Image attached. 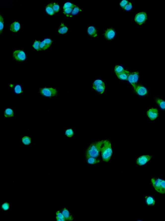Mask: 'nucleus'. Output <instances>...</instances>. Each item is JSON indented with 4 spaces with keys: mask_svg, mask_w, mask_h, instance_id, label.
<instances>
[{
    "mask_svg": "<svg viewBox=\"0 0 165 221\" xmlns=\"http://www.w3.org/2000/svg\"><path fill=\"white\" fill-rule=\"evenodd\" d=\"M101 155L102 160L104 162H108L111 158L113 155V150L112 144L109 139H105L101 140Z\"/></svg>",
    "mask_w": 165,
    "mask_h": 221,
    "instance_id": "obj_1",
    "label": "nucleus"
},
{
    "mask_svg": "<svg viewBox=\"0 0 165 221\" xmlns=\"http://www.w3.org/2000/svg\"><path fill=\"white\" fill-rule=\"evenodd\" d=\"M101 140L92 142L86 149L85 157H92L99 158L101 154Z\"/></svg>",
    "mask_w": 165,
    "mask_h": 221,
    "instance_id": "obj_2",
    "label": "nucleus"
},
{
    "mask_svg": "<svg viewBox=\"0 0 165 221\" xmlns=\"http://www.w3.org/2000/svg\"><path fill=\"white\" fill-rule=\"evenodd\" d=\"M38 93L43 96L51 98L52 97L58 96L59 91L53 87H45L39 88Z\"/></svg>",
    "mask_w": 165,
    "mask_h": 221,
    "instance_id": "obj_3",
    "label": "nucleus"
},
{
    "mask_svg": "<svg viewBox=\"0 0 165 221\" xmlns=\"http://www.w3.org/2000/svg\"><path fill=\"white\" fill-rule=\"evenodd\" d=\"M162 179L158 177L152 178L150 180L151 184L155 190L158 193H161V183Z\"/></svg>",
    "mask_w": 165,
    "mask_h": 221,
    "instance_id": "obj_4",
    "label": "nucleus"
},
{
    "mask_svg": "<svg viewBox=\"0 0 165 221\" xmlns=\"http://www.w3.org/2000/svg\"><path fill=\"white\" fill-rule=\"evenodd\" d=\"M13 57L15 60L19 62H24L27 59L25 53L22 50H15L13 52Z\"/></svg>",
    "mask_w": 165,
    "mask_h": 221,
    "instance_id": "obj_5",
    "label": "nucleus"
},
{
    "mask_svg": "<svg viewBox=\"0 0 165 221\" xmlns=\"http://www.w3.org/2000/svg\"><path fill=\"white\" fill-rule=\"evenodd\" d=\"M147 19V16L145 12H139L136 14L134 17V21L140 26L145 23Z\"/></svg>",
    "mask_w": 165,
    "mask_h": 221,
    "instance_id": "obj_6",
    "label": "nucleus"
},
{
    "mask_svg": "<svg viewBox=\"0 0 165 221\" xmlns=\"http://www.w3.org/2000/svg\"><path fill=\"white\" fill-rule=\"evenodd\" d=\"M133 87L135 92L140 96H147L148 95V90L144 86L142 85H136Z\"/></svg>",
    "mask_w": 165,
    "mask_h": 221,
    "instance_id": "obj_7",
    "label": "nucleus"
},
{
    "mask_svg": "<svg viewBox=\"0 0 165 221\" xmlns=\"http://www.w3.org/2000/svg\"><path fill=\"white\" fill-rule=\"evenodd\" d=\"M116 34V31L114 28H108L104 31L103 35L107 40H111L114 39Z\"/></svg>",
    "mask_w": 165,
    "mask_h": 221,
    "instance_id": "obj_8",
    "label": "nucleus"
},
{
    "mask_svg": "<svg viewBox=\"0 0 165 221\" xmlns=\"http://www.w3.org/2000/svg\"><path fill=\"white\" fill-rule=\"evenodd\" d=\"M139 79V73L138 72H134L130 73L128 76V80L132 87H134L138 82Z\"/></svg>",
    "mask_w": 165,
    "mask_h": 221,
    "instance_id": "obj_9",
    "label": "nucleus"
},
{
    "mask_svg": "<svg viewBox=\"0 0 165 221\" xmlns=\"http://www.w3.org/2000/svg\"><path fill=\"white\" fill-rule=\"evenodd\" d=\"M152 158V156L150 155H143L137 158L136 163L139 166L145 165Z\"/></svg>",
    "mask_w": 165,
    "mask_h": 221,
    "instance_id": "obj_10",
    "label": "nucleus"
},
{
    "mask_svg": "<svg viewBox=\"0 0 165 221\" xmlns=\"http://www.w3.org/2000/svg\"><path fill=\"white\" fill-rule=\"evenodd\" d=\"M147 115L151 121H154L159 117V112L157 109L152 108L147 112Z\"/></svg>",
    "mask_w": 165,
    "mask_h": 221,
    "instance_id": "obj_11",
    "label": "nucleus"
},
{
    "mask_svg": "<svg viewBox=\"0 0 165 221\" xmlns=\"http://www.w3.org/2000/svg\"><path fill=\"white\" fill-rule=\"evenodd\" d=\"M63 214L64 216L66 221H71L73 220L74 219L73 215H72L71 212L66 208H65L60 210Z\"/></svg>",
    "mask_w": 165,
    "mask_h": 221,
    "instance_id": "obj_12",
    "label": "nucleus"
},
{
    "mask_svg": "<svg viewBox=\"0 0 165 221\" xmlns=\"http://www.w3.org/2000/svg\"><path fill=\"white\" fill-rule=\"evenodd\" d=\"M98 31L97 28L94 26H90L87 29V34L91 37H96L98 35Z\"/></svg>",
    "mask_w": 165,
    "mask_h": 221,
    "instance_id": "obj_13",
    "label": "nucleus"
},
{
    "mask_svg": "<svg viewBox=\"0 0 165 221\" xmlns=\"http://www.w3.org/2000/svg\"><path fill=\"white\" fill-rule=\"evenodd\" d=\"M85 159L87 163L89 164H97L100 162V159L99 158H95L93 157H85Z\"/></svg>",
    "mask_w": 165,
    "mask_h": 221,
    "instance_id": "obj_14",
    "label": "nucleus"
},
{
    "mask_svg": "<svg viewBox=\"0 0 165 221\" xmlns=\"http://www.w3.org/2000/svg\"><path fill=\"white\" fill-rule=\"evenodd\" d=\"M9 87L13 89L15 93L17 94H19L23 92L22 88L20 85L18 84H10L9 85Z\"/></svg>",
    "mask_w": 165,
    "mask_h": 221,
    "instance_id": "obj_15",
    "label": "nucleus"
},
{
    "mask_svg": "<svg viewBox=\"0 0 165 221\" xmlns=\"http://www.w3.org/2000/svg\"><path fill=\"white\" fill-rule=\"evenodd\" d=\"M20 24L18 21H15L12 23L10 26V29L11 31L14 32H16L20 30Z\"/></svg>",
    "mask_w": 165,
    "mask_h": 221,
    "instance_id": "obj_16",
    "label": "nucleus"
},
{
    "mask_svg": "<svg viewBox=\"0 0 165 221\" xmlns=\"http://www.w3.org/2000/svg\"><path fill=\"white\" fill-rule=\"evenodd\" d=\"M155 100L160 109L165 112V100L159 98H156Z\"/></svg>",
    "mask_w": 165,
    "mask_h": 221,
    "instance_id": "obj_17",
    "label": "nucleus"
},
{
    "mask_svg": "<svg viewBox=\"0 0 165 221\" xmlns=\"http://www.w3.org/2000/svg\"><path fill=\"white\" fill-rule=\"evenodd\" d=\"M145 202L149 206H152L156 203V200L153 196L149 195L145 197Z\"/></svg>",
    "mask_w": 165,
    "mask_h": 221,
    "instance_id": "obj_18",
    "label": "nucleus"
},
{
    "mask_svg": "<svg viewBox=\"0 0 165 221\" xmlns=\"http://www.w3.org/2000/svg\"><path fill=\"white\" fill-rule=\"evenodd\" d=\"M130 72L128 70H125L124 72L117 75L118 78L122 80H127L128 79V76L130 74Z\"/></svg>",
    "mask_w": 165,
    "mask_h": 221,
    "instance_id": "obj_19",
    "label": "nucleus"
},
{
    "mask_svg": "<svg viewBox=\"0 0 165 221\" xmlns=\"http://www.w3.org/2000/svg\"><path fill=\"white\" fill-rule=\"evenodd\" d=\"M68 30V28L63 23H62L59 26L58 32L59 34H66Z\"/></svg>",
    "mask_w": 165,
    "mask_h": 221,
    "instance_id": "obj_20",
    "label": "nucleus"
},
{
    "mask_svg": "<svg viewBox=\"0 0 165 221\" xmlns=\"http://www.w3.org/2000/svg\"><path fill=\"white\" fill-rule=\"evenodd\" d=\"M46 13L49 15L53 16L55 14L53 8V3L48 4L46 6Z\"/></svg>",
    "mask_w": 165,
    "mask_h": 221,
    "instance_id": "obj_21",
    "label": "nucleus"
},
{
    "mask_svg": "<svg viewBox=\"0 0 165 221\" xmlns=\"http://www.w3.org/2000/svg\"><path fill=\"white\" fill-rule=\"evenodd\" d=\"M93 88L100 94H102L105 90V85H102L98 86H93Z\"/></svg>",
    "mask_w": 165,
    "mask_h": 221,
    "instance_id": "obj_22",
    "label": "nucleus"
},
{
    "mask_svg": "<svg viewBox=\"0 0 165 221\" xmlns=\"http://www.w3.org/2000/svg\"><path fill=\"white\" fill-rule=\"evenodd\" d=\"M4 116L6 117H11L14 116V113L13 110L11 108L6 109L4 112Z\"/></svg>",
    "mask_w": 165,
    "mask_h": 221,
    "instance_id": "obj_23",
    "label": "nucleus"
},
{
    "mask_svg": "<svg viewBox=\"0 0 165 221\" xmlns=\"http://www.w3.org/2000/svg\"><path fill=\"white\" fill-rule=\"evenodd\" d=\"M56 219L57 221H66L64 216L60 210L57 211L56 212Z\"/></svg>",
    "mask_w": 165,
    "mask_h": 221,
    "instance_id": "obj_24",
    "label": "nucleus"
},
{
    "mask_svg": "<svg viewBox=\"0 0 165 221\" xmlns=\"http://www.w3.org/2000/svg\"><path fill=\"white\" fill-rule=\"evenodd\" d=\"M82 11V10L80 9L79 6L75 5L73 8V10H72L71 14L70 17H72L75 15L79 13L80 12Z\"/></svg>",
    "mask_w": 165,
    "mask_h": 221,
    "instance_id": "obj_25",
    "label": "nucleus"
},
{
    "mask_svg": "<svg viewBox=\"0 0 165 221\" xmlns=\"http://www.w3.org/2000/svg\"><path fill=\"white\" fill-rule=\"evenodd\" d=\"M125 70L124 68L121 65H117L114 68V71L116 75L120 74Z\"/></svg>",
    "mask_w": 165,
    "mask_h": 221,
    "instance_id": "obj_26",
    "label": "nucleus"
},
{
    "mask_svg": "<svg viewBox=\"0 0 165 221\" xmlns=\"http://www.w3.org/2000/svg\"><path fill=\"white\" fill-rule=\"evenodd\" d=\"M22 142L25 145H29L31 143V138L27 136H25L22 138Z\"/></svg>",
    "mask_w": 165,
    "mask_h": 221,
    "instance_id": "obj_27",
    "label": "nucleus"
},
{
    "mask_svg": "<svg viewBox=\"0 0 165 221\" xmlns=\"http://www.w3.org/2000/svg\"><path fill=\"white\" fill-rule=\"evenodd\" d=\"M74 7L66 8V9H63V13L65 15L66 17H69L71 16V14L73 10Z\"/></svg>",
    "mask_w": 165,
    "mask_h": 221,
    "instance_id": "obj_28",
    "label": "nucleus"
},
{
    "mask_svg": "<svg viewBox=\"0 0 165 221\" xmlns=\"http://www.w3.org/2000/svg\"><path fill=\"white\" fill-rule=\"evenodd\" d=\"M50 47V46L47 45L43 41H42L41 42L40 45V51L46 50V49H48Z\"/></svg>",
    "mask_w": 165,
    "mask_h": 221,
    "instance_id": "obj_29",
    "label": "nucleus"
},
{
    "mask_svg": "<svg viewBox=\"0 0 165 221\" xmlns=\"http://www.w3.org/2000/svg\"><path fill=\"white\" fill-rule=\"evenodd\" d=\"M53 8L55 13L59 12L60 10V7L59 4L56 3H53Z\"/></svg>",
    "mask_w": 165,
    "mask_h": 221,
    "instance_id": "obj_30",
    "label": "nucleus"
},
{
    "mask_svg": "<svg viewBox=\"0 0 165 221\" xmlns=\"http://www.w3.org/2000/svg\"><path fill=\"white\" fill-rule=\"evenodd\" d=\"M41 42L40 41L35 40L33 45V47L37 51H40V45Z\"/></svg>",
    "mask_w": 165,
    "mask_h": 221,
    "instance_id": "obj_31",
    "label": "nucleus"
},
{
    "mask_svg": "<svg viewBox=\"0 0 165 221\" xmlns=\"http://www.w3.org/2000/svg\"><path fill=\"white\" fill-rule=\"evenodd\" d=\"M75 5L74 3L67 2L64 4L63 6V9H66V8H72L74 7L75 6Z\"/></svg>",
    "mask_w": 165,
    "mask_h": 221,
    "instance_id": "obj_32",
    "label": "nucleus"
},
{
    "mask_svg": "<svg viewBox=\"0 0 165 221\" xmlns=\"http://www.w3.org/2000/svg\"><path fill=\"white\" fill-rule=\"evenodd\" d=\"M104 85H105V84L101 80L97 79L94 81L93 86H98Z\"/></svg>",
    "mask_w": 165,
    "mask_h": 221,
    "instance_id": "obj_33",
    "label": "nucleus"
},
{
    "mask_svg": "<svg viewBox=\"0 0 165 221\" xmlns=\"http://www.w3.org/2000/svg\"><path fill=\"white\" fill-rule=\"evenodd\" d=\"M66 135L69 137H71L74 135V132L71 129H68L66 131Z\"/></svg>",
    "mask_w": 165,
    "mask_h": 221,
    "instance_id": "obj_34",
    "label": "nucleus"
},
{
    "mask_svg": "<svg viewBox=\"0 0 165 221\" xmlns=\"http://www.w3.org/2000/svg\"><path fill=\"white\" fill-rule=\"evenodd\" d=\"M132 3L131 2H129L128 4L123 9L125 11H129L132 10Z\"/></svg>",
    "mask_w": 165,
    "mask_h": 221,
    "instance_id": "obj_35",
    "label": "nucleus"
},
{
    "mask_svg": "<svg viewBox=\"0 0 165 221\" xmlns=\"http://www.w3.org/2000/svg\"><path fill=\"white\" fill-rule=\"evenodd\" d=\"M1 208L3 211H6L9 210V204L8 202H6L3 203L1 206Z\"/></svg>",
    "mask_w": 165,
    "mask_h": 221,
    "instance_id": "obj_36",
    "label": "nucleus"
},
{
    "mask_svg": "<svg viewBox=\"0 0 165 221\" xmlns=\"http://www.w3.org/2000/svg\"><path fill=\"white\" fill-rule=\"evenodd\" d=\"M129 2V1L127 0H123L120 2V6L123 8L124 9V8L126 6Z\"/></svg>",
    "mask_w": 165,
    "mask_h": 221,
    "instance_id": "obj_37",
    "label": "nucleus"
},
{
    "mask_svg": "<svg viewBox=\"0 0 165 221\" xmlns=\"http://www.w3.org/2000/svg\"><path fill=\"white\" fill-rule=\"evenodd\" d=\"M4 19H3V16L2 15H0V34H1L2 32L3 28H4Z\"/></svg>",
    "mask_w": 165,
    "mask_h": 221,
    "instance_id": "obj_38",
    "label": "nucleus"
},
{
    "mask_svg": "<svg viewBox=\"0 0 165 221\" xmlns=\"http://www.w3.org/2000/svg\"><path fill=\"white\" fill-rule=\"evenodd\" d=\"M161 194H165V180H163L161 183Z\"/></svg>",
    "mask_w": 165,
    "mask_h": 221,
    "instance_id": "obj_39",
    "label": "nucleus"
},
{
    "mask_svg": "<svg viewBox=\"0 0 165 221\" xmlns=\"http://www.w3.org/2000/svg\"><path fill=\"white\" fill-rule=\"evenodd\" d=\"M43 41L48 46H51L52 43L53 41L50 38H46L44 40H43Z\"/></svg>",
    "mask_w": 165,
    "mask_h": 221,
    "instance_id": "obj_40",
    "label": "nucleus"
}]
</instances>
